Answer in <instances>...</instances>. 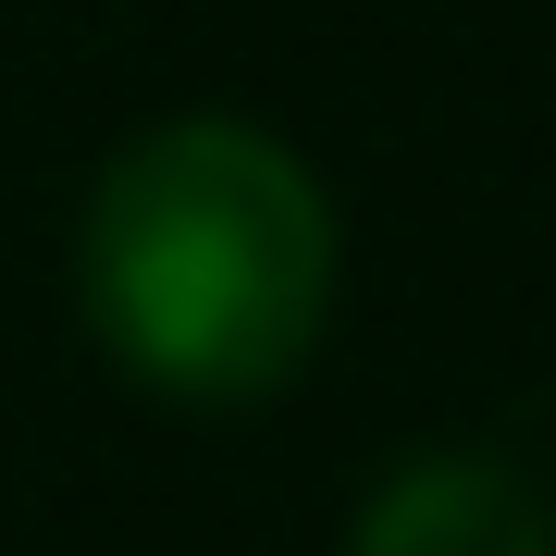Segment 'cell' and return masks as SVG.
I'll return each instance as SVG.
<instances>
[{
	"instance_id": "obj_1",
	"label": "cell",
	"mask_w": 556,
	"mask_h": 556,
	"mask_svg": "<svg viewBox=\"0 0 556 556\" xmlns=\"http://www.w3.org/2000/svg\"><path fill=\"white\" fill-rule=\"evenodd\" d=\"M75 309L174 408H260L334 321V199L273 124L174 112L124 137L75 223Z\"/></svg>"
},
{
	"instance_id": "obj_2",
	"label": "cell",
	"mask_w": 556,
	"mask_h": 556,
	"mask_svg": "<svg viewBox=\"0 0 556 556\" xmlns=\"http://www.w3.org/2000/svg\"><path fill=\"white\" fill-rule=\"evenodd\" d=\"M346 556H556V507L495 445H408L358 495Z\"/></svg>"
}]
</instances>
